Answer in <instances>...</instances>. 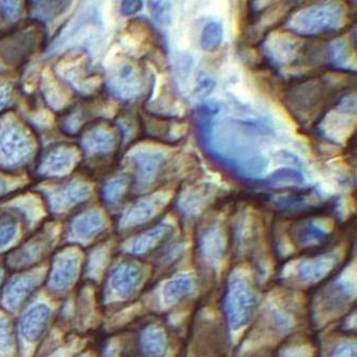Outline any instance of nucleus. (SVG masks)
Instances as JSON below:
<instances>
[{
  "mask_svg": "<svg viewBox=\"0 0 357 357\" xmlns=\"http://www.w3.org/2000/svg\"><path fill=\"white\" fill-rule=\"evenodd\" d=\"M9 89L3 84L0 83V111H3L9 102Z\"/></svg>",
  "mask_w": 357,
  "mask_h": 357,
  "instance_id": "nucleus-29",
  "label": "nucleus"
},
{
  "mask_svg": "<svg viewBox=\"0 0 357 357\" xmlns=\"http://www.w3.org/2000/svg\"><path fill=\"white\" fill-rule=\"evenodd\" d=\"M171 230H172L171 227L165 225L153 227L149 232L145 233V234L142 235V236L137 239L133 250L137 253H143L145 251L149 250V249L153 248V247L157 246L158 243H160L163 238H165L169 235Z\"/></svg>",
  "mask_w": 357,
  "mask_h": 357,
  "instance_id": "nucleus-18",
  "label": "nucleus"
},
{
  "mask_svg": "<svg viewBox=\"0 0 357 357\" xmlns=\"http://www.w3.org/2000/svg\"><path fill=\"white\" fill-rule=\"evenodd\" d=\"M216 87V83L211 79V77H206V75H202L199 77V82H197V86L195 91V95L197 98H204L208 97L209 93L213 91V89Z\"/></svg>",
  "mask_w": 357,
  "mask_h": 357,
  "instance_id": "nucleus-25",
  "label": "nucleus"
},
{
  "mask_svg": "<svg viewBox=\"0 0 357 357\" xmlns=\"http://www.w3.org/2000/svg\"><path fill=\"white\" fill-rule=\"evenodd\" d=\"M149 8L159 26L167 27L172 22V3L169 1H149Z\"/></svg>",
  "mask_w": 357,
  "mask_h": 357,
  "instance_id": "nucleus-23",
  "label": "nucleus"
},
{
  "mask_svg": "<svg viewBox=\"0 0 357 357\" xmlns=\"http://www.w3.org/2000/svg\"><path fill=\"white\" fill-rule=\"evenodd\" d=\"M0 128V155L3 160H11V165H20L26 161L31 153V139L17 123H6Z\"/></svg>",
  "mask_w": 357,
  "mask_h": 357,
  "instance_id": "nucleus-7",
  "label": "nucleus"
},
{
  "mask_svg": "<svg viewBox=\"0 0 357 357\" xmlns=\"http://www.w3.org/2000/svg\"><path fill=\"white\" fill-rule=\"evenodd\" d=\"M107 85L115 97L123 101H130L143 91L144 79L137 66L123 63L112 73Z\"/></svg>",
  "mask_w": 357,
  "mask_h": 357,
  "instance_id": "nucleus-6",
  "label": "nucleus"
},
{
  "mask_svg": "<svg viewBox=\"0 0 357 357\" xmlns=\"http://www.w3.org/2000/svg\"><path fill=\"white\" fill-rule=\"evenodd\" d=\"M344 21V6L338 3H317L295 12L284 28L297 36L316 37L339 31Z\"/></svg>",
  "mask_w": 357,
  "mask_h": 357,
  "instance_id": "nucleus-2",
  "label": "nucleus"
},
{
  "mask_svg": "<svg viewBox=\"0 0 357 357\" xmlns=\"http://www.w3.org/2000/svg\"><path fill=\"white\" fill-rule=\"evenodd\" d=\"M323 93L324 85L320 79L309 77L294 82L287 96L289 109L301 119L305 114L311 113L320 105Z\"/></svg>",
  "mask_w": 357,
  "mask_h": 357,
  "instance_id": "nucleus-3",
  "label": "nucleus"
},
{
  "mask_svg": "<svg viewBox=\"0 0 357 357\" xmlns=\"http://www.w3.org/2000/svg\"><path fill=\"white\" fill-rule=\"evenodd\" d=\"M17 225L10 221L0 223V247L6 246L15 237Z\"/></svg>",
  "mask_w": 357,
  "mask_h": 357,
  "instance_id": "nucleus-26",
  "label": "nucleus"
},
{
  "mask_svg": "<svg viewBox=\"0 0 357 357\" xmlns=\"http://www.w3.org/2000/svg\"><path fill=\"white\" fill-rule=\"evenodd\" d=\"M0 10L3 11V15L8 17V19H12L15 17L20 11V3H0Z\"/></svg>",
  "mask_w": 357,
  "mask_h": 357,
  "instance_id": "nucleus-28",
  "label": "nucleus"
},
{
  "mask_svg": "<svg viewBox=\"0 0 357 357\" xmlns=\"http://www.w3.org/2000/svg\"><path fill=\"white\" fill-rule=\"evenodd\" d=\"M33 283L35 281L29 278H22L12 282L6 292V301L9 306H17L22 299L25 298L26 295H28L29 291L33 289Z\"/></svg>",
  "mask_w": 357,
  "mask_h": 357,
  "instance_id": "nucleus-22",
  "label": "nucleus"
},
{
  "mask_svg": "<svg viewBox=\"0 0 357 357\" xmlns=\"http://www.w3.org/2000/svg\"><path fill=\"white\" fill-rule=\"evenodd\" d=\"M139 281V269L131 265H121L114 273L113 285L119 293L128 294L135 290Z\"/></svg>",
  "mask_w": 357,
  "mask_h": 357,
  "instance_id": "nucleus-16",
  "label": "nucleus"
},
{
  "mask_svg": "<svg viewBox=\"0 0 357 357\" xmlns=\"http://www.w3.org/2000/svg\"><path fill=\"white\" fill-rule=\"evenodd\" d=\"M50 318V309L45 305H38L28 311L23 322L22 332L28 340H37L45 331Z\"/></svg>",
  "mask_w": 357,
  "mask_h": 357,
  "instance_id": "nucleus-13",
  "label": "nucleus"
},
{
  "mask_svg": "<svg viewBox=\"0 0 357 357\" xmlns=\"http://www.w3.org/2000/svg\"><path fill=\"white\" fill-rule=\"evenodd\" d=\"M223 41V26L220 22H209L203 28L201 47L204 51H216Z\"/></svg>",
  "mask_w": 357,
  "mask_h": 357,
  "instance_id": "nucleus-19",
  "label": "nucleus"
},
{
  "mask_svg": "<svg viewBox=\"0 0 357 357\" xmlns=\"http://www.w3.org/2000/svg\"><path fill=\"white\" fill-rule=\"evenodd\" d=\"M143 8L142 1H123L121 3V13L123 15H132L137 13Z\"/></svg>",
  "mask_w": 357,
  "mask_h": 357,
  "instance_id": "nucleus-27",
  "label": "nucleus"
},
{
  "mask_svg": "<svg viewBox=\"0 0 357 357\" xmlns=\"http://www.w3.org/2000/svg\"><path fill=\"white\" fill-rule=\"evenodd\" d=\"M167 155L160 149H141L131 153L135 169V187L137 190L151 188L167 162Z\"/></svg>",
  "mask_w": 357,
  "mask_h": 357,
  "instance_id": "nucleus-4",
  "label": "nucleus"
},
{
  "mask_svg": "<svg viewBox=\"0 0 357 357\" xmlns=\"http://www.w3.org/2000/svg\"><path fill=\"white\" fill-rule=\"evenodd\" d=\"M351 59H352V54L346 38H337L327 45L325 61L327 66H330L333 69L355 73V70L351 65Z\"/></svg>",
  "mask_w": 357,
  "mask_h": 357,
  "instance_id": "nucleus-12",
  "label": "nucleus"
},
{
  "mask_svg": "<svg viewBox=\"0 0 357 357\" xmlns=\"http://www.w3.org/2000/svg\"><path fill=\"white\" fill-rule=\"evenodd\" d=\"M119 142L113 127L103 123L87 128L82 139V147L89 155V160H107V157L119 149Z\"/></svg>",
  "mask_w": 357,
  "mask_h": 357,
  "instance_id": "nucleus-5",
  "label": "nucleus"
},
{
  "mask_svg": "<svg viewBox=\"0 0 357 357\" xmlns=\"http://www.w3.org/2000/svg\"><path fill=\"white\" fill-rule=\"evenodd\" d=\"M302 49V42L280 35L271 36L264 45L267 63L275 69L296 61Z\"/></svg>",
  "mask_w": 357,
  "mask_h": 357,
  "instance_id": "nucleus-9",
  "label": "nucleus"
},
{
  "mask_svg": "<svg viewBox=\"0 0 357 357\" xmlns=\"http://www.w3.org/2000/svg\"><path fill=\"white\" fill-rule=\"evenodd\" d=\"M132 183H135L131 175H121L109 179L103 185L101 191L103 201L112 206L119 204L129 192Z\"/></svg>",
  "mask_w": 357,
  "mask_h": 357,
  "instance_id": "nucleus-14",
  "label": "nucleus"
},
{
  "mask_svg": "<svg viewBox=\"0 0 357 357\" xmlns=\"http://www.w3.org/2000/svg\"><path fill=\"white\" fill-rule=\"evenodd\" d=\"M259 183L263 187L276 188L283 185H303L306 183V178L299 169L293 167H281L269 174L265 178L260 179Z\"/></svg>",
  "mask_w": 357,
  "mask_h": 357,
  "instance_id": "nucleus-15",
  "label": "nucleus"
},
{
  "mask_svg": "<svg viewBox=\"0 0 357 357\" xmlns=\"http://www.w3.org/2000/svg\"><path fill=\"white\" fill-rule=\"evenodd\" d=\"M73 151L67 149H56L47 151L40 162L39 169L45 177H59L67 172L73 161Z\"/></svg>",
  "mask_w": 357,
  "mask_h": 357,
  "instance_id": "nucleus-11",
  "label": "nucleus"
},
{
  "mask_svg": "<svg viewBox=\"0 0 357 357\" xmlns=\"http://www.w3.org/2000/svg\"><path fill=\"white\" fill-rule=\"evenodd\" d=\"M103 219L98 211H89L73 223V230L79 237H91L101 230Z\"/></svg>",
  "mask_w": 357,
  "mask_h": 357,
  "instance_id": "nucleus-17",
  "label": "nucleus"
},
{
  "mask_svg": "<svg viewBox=\"0 0 357 357\" xmlns=\"http://www.w3.org/2000/svg\"><path fill=\"white\" fill-rule=\"evenodd\" d=\"M169 192H155L142 197L128 209L123 218V227H135L153 219L169 203Z\"/></svg>",
  "mask_w": 357,
  "mask_h": 357,
  "instance_id": "nucleus-8",
  "label": "nucleus"
},
{
  "mask_svg": "<svg viewBox=\"0 0 357 357\" xmlns=\"http://www.w3.org/2000/svg\"><path fill=\"white\" fill-rule=\"evenodd\" d=\"M6 189V183L3 179L0 178V193H3Z\"/></svg>",
  "mask_w": 357,
  "mask_h": 357,
  "instance_id": "nucleus-31",
  "label": "nucleus"
},
{
  "mask_svg": "<svg viewBox=\"0 0 357 357\" xmlns=\"http://www.w3.org/2000/svg\"><path fill=\"white\" fill-rule=\"evenodd\" d=\"M192 57L188 54H181L175 61V71L181 83L185 84L188 81L191 68H192Z\"/></svg>",
  "mask_w": 357,
  "mask_h": 357,
  "instance_id": "nucleus-24",
  "label": "nucleus"
},
{
  "mask_svg": "<svg viewBox=\"0 0 357 357\" xmlns=\"http://www.w3.org/2000/svg\"><path fill=\"white\" fill-rule=\"evenodd\" d=\"M75 268H77V262L75 259L66 258L63 260L61 259V261L56 264L53 279H52L56 288L61 289L69 284L70 281L75 277L77 271Z\"/></svg>",
  "mask_w": 357,
  "mask_h": 357,
  "instance_id": "nucleus-21",
  "label": "nucleus"
},
{
  "mask_svg": "<svg viewBox=\"0 0 357 357\" xmlns=\"http://www.w3.org/2000/svg\"><path fill=\"white\" fill-rule=\"evenodd\" d=\"M220 107L206 103L195 113L197 135L211 160L248 181H260L268 167L261 143L271 130L255 119H217Z\"/></svg>",
  "mask_w": 357,
  "mask_h": 357,
  "instance_id": "nucleus-1",
  "label": "nucleus"
},
{
  "mask_svg": "<svg viewBox=\"0 0 357 357\" xmlns=\"http://www.w3.org/2000/svg\"><path fill=\"white\" fill-rule=\"evenodd\" d=\"M213 193H216V187L211 183L192 185L181 191L177 205L183 213L192 216L202 211Z\"/></svg>",
  "mask_w": 357,
  "mask_h": 357,
  "instance_id": "nucleus-10",
  "label": "nucleus"
},
{
  "mask_svg": "<svg viewBox=\"0 0 357 357\" xmlns=\"http://www.w3.org/2000/svg\"><path fill=\"white\" fill-rule=\"evenodd\" d=\"M9 342V333H8L6 325L0 323V347H5Z\"/></svg>",
  "mask_w": 357,
  "mask_h": 357,
  "instance_id": "nucleus-30",
  "label": "nucleus"
},
{
  "mask_svg": "<svg viewBox=\"0 0 357 357\" xmlns=\"http://www.w3.org/2000/svg\"><path fill=\"white\" fill-rule=\"evenodd\" d=\"M294 234L296 235L299 241L307 245L320 243L327 237V233L323 230L322 227H318L316 223L310 221L301 223L298 227H295Z\"/></svg>",
  "mask_w": 357,
  "mask_h": 357,
  "instance_id": "nucleus-20",
  "label": "nucleus"
}]
</instances>
